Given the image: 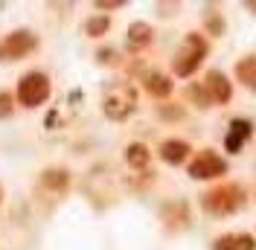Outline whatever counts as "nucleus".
<instances>
[{
    "mask_svg": "<svg viewBox=\"0 0 256 250\" xmlns=\"http://www.w3.org/2000/svg\"><path fill=\"white\" fill-rule=\"evenodd\" d=\"M12 114V99L6 94H0V116H9Z\"/></svg>",
    "mask_w": 256,
    "mask_h": 250,
    "instance_id": "obj_15",
    "label": "nucleus"
},
{
    "mask_svg": "<svg viewBox=\"0 0 256 250\" xmlns=\"http://www.w3.org/2000/svg\"><path fill=\"white\" fill-rule=\"evenodd\" d=\"M236 76H239L242 84H248L250 90H256V58L254 56H248V58H242L236 64Z\"/></svg>",
    "mask_w": 256,
    "mask_h": 250,
    "instance_id": "obj_9",
    "label": "nucleus"
},
{
    "mask_svg": "<svg viewBox=\"0 0 256 250\" xmlns=\"http://www.w3.org/2000/svg\"><path fill=\"white\" fill-rule=\"evenodd\" d=\"M248 137H250V122H233V131L227 134V152H239Z\"/></svg>",
    "mask_w": 256,
    "mask_h": 250,
    "instance_id": "obj_11",
    "label": "nucleus"
},
{
    "mask_svg": "<svg viewBox=\"0 0 256 250\" xmlns=\"http://www.w3.org/2000/svg\"><path fill=\"white\" fill-rule=\"evenodd\" d=\"M224 169H227V163H224L216 152H201V154L190 163V174H192V178H198V180H204V178H216V174H224Z\"/></svg>",
    "mask_w": 256,
    "mask_h": 250,
    "instance_id": "obj_5",
    "label": "nucleus"
},
{
    "mask_svg": "<svg viewBox=\"0 0 256 250\" xmlns=\"http://www.w3.org/2000/svg\"><path fill=\"white\" fill-rule=\"evenodd\" d=\"M160 154H163V160H169V163H180L184 157L190 154V146L180 142V140H169V142H163Z\"/></svg>",
    "mask_w": 256,
    "mask_h": 250,
    "instance_id": "obj_10",
    "label": "nucleus"
},
{
    "mask_svg": "<svg viewBox=\"0 0 256 250\" xmlns=\"http://www.w3.org/2000/svg\"><path fill=\"white\" fill-rule=\"evenodd\" d=\"M128 163H131V166H146V163H148L146 146H131V148H128Z\"/></svg>",
    "mask_w": 256,
    "mask_h": 250,
    "instance_id": "obj_13",
    "label": "nucleus"
},
{
    "mask_svg": "<svg viewBox=\"0 0 256 250\" xmlns=\"http://www.w3.org/2000/svg\"><path fill=\"white\" fill-rule=\"evenodd\" d=\"M204 56H207V41L201 35H190L175 56V73L178 76H192Z\"/></svg>",
    "mask_w": 256,
    "mask_h": 250,
    "instance_id": "obj_1",
    "label": "nucleus"
},
{
    "mask_svg": "<svg viewBox=\"0 0 256 250\" xmlns=\"http://www.w3.org/2000/svg\"><path fill=\"white\" fill-rule=\"evenodd\" d=\"M47 96H50V82H47V76H41V73H30V76L18 84V99H20L26 108L41 105Z\"/></svg>",
    "mask_w": 256,
    "mask_h": 250,
    "instance_id": "obj_3",
    "label": "nucleus"
},
{
    "mask_svg": "<svg viewBox=\"0 0 256 250\" xmlns=\"http://www.w3.org/2000/svg\"><path fill=\"white\" fill-rule=\"evenodd\" d=\"M134 110V90L131 88H116L108 99H105V114L111 120H126Z\"/></svg>",
    "mask_w": 256,
    "mask_h": 250,
    "instance_id": "obj_6",
    "label": "nucleus"
},
{
    "mask_svg": "<svg viewBox=\"0 0 256 250\" xmlns=\"http://www.w3.org/2000/svg\"><path fill=\"white\" fill-rule=\"evenodd\" d=\"M35 35L32 32H15V35H9L6 41H0V62H12V58H20V56H26L35 50Z\"/></svg>",
    "mask_w": 256,
    "mask_h": 250,
    "instance_id": "obj_4",
    "label": "nucleus"
},
{
    "mask_svg": "<svg viewBox=\"0 0 256 250\" xmlns=\"http://www.w3.org/2000/svg\"><path fill=\"white\" fill-rule=\"evenodd\" d=\"M242 198H244L242 186L227 184V186H218L204 195V210L212 212V216H227V212H236L242 206Z\"/></svg>",
    "mask_w": 256,
    "mask_h": 250,
    "instance_id": "obj_2",
    "label": "nucleus"
},
{
    "mask_svg": "<svg viewBox=\"0 0 256 250\" xmlns=\"http://www.w3.org/2000/svg\"><path fill=\"white\" fill-rule=\"evenodd\" d=\"M204 90L210 94L212 102H227V99H230V82H227L218 70H212V73H207V78H204Z\"/></svg>",
    "mask_w": 256,
    "mask_h": 250,
    "instance_id": "obj_7",
    "label": "nucleus"
},
{
    "mask_svg": "<svg viewBox=\"0 0 256 250\" xmlns=\"http://www.w3.org/2000/svg\"><path fill=\"white\" fill-rule=\"evenodd\" d=\"M254 236L248 233H239V236H222L216 244H212V250H254Z\"/></svg>",
    "mask_w": 256,
    "mask_h": 250,
    "instance_id": "obj_8",
    "label": "nucleus"
},
{
    "mask_svg": "<svg viewBox=\"0 0 256 250\" xmlns=\"http://www.w3.org/2000/svg\"><path fill=\"white\" fill-rule=\"evenodd\" d=\"M148 35H152V30H148L146 24H134V26H131V44H146Z\"/></svg>",
    "mask_w": 256,
    "mask_h": 250,
    "instance_id": "obj_14",
    "label": "nucleus"
},
{
    "mask_svg": "<svg viewBox=\"0 0 256 250\" xmlns=\"http://www.w3.org/2000/svg\"><path fill=\"white\" fill-rule=\"evenodd\" d=\"M105 30V20H94V24H88V32H102Z\"/></svg>",
    "mask_w": 256,
    "mask_h": 250,
    "instance_id": "obj_16",
    "label": "nucleus"
},
{
    "mask_svg": "<svg viewBox=\"0 0 256 250\" xmlns=\"http://www.w3.org/2000/svg\"><path fill=\"white\" fill-rule=\"evenodd\" d=\"M146 88H148L152 94H158V96H166L169 90H172L169 78H166V76H158V73H152V76H148V82H146Z\"/></svg>",
    "mask_w": 256,
    "mask_h": 250,
    "instance_id": "obj_12",
    "label": "nucleus"
}]
</instances>
